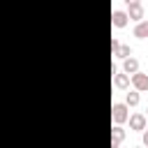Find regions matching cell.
<instances>
[{
    "instance_id": "6da1fadb",
    "label": "cell",
    "mask_w": 148,
    "mask_h": 148,
    "mask_svg": "<svg viewBox=\"0 0 148 148\" xmlns=\"http://www.w3.org/2000/svg\"><path fill=\"white\" fill-rule=\"evenodd\" d=\"M130 83H132L134 90L146 92V90H148V74H143L141 69H136L134 74H130Z\"/></svg>"
},
{
    "instance_id": "7a4b0ae2",
    "label": "cell",
    "mask_w": 148,
    "mask_h": 148,
    "mask_svg": "<svg viewBox=\"0 0 148 148\" xmlns=\"http://www.w3.org/2000/svg\"><path fill=\"white\" fill-rule=\"evenodd\" d=\"M127 109H130L127 104H113V106H111V118H113V123H118V125L127 123V116H130Z\"/></svg>"
},
{
    "instance_id": "3957f363",
    "label": "cell",
    "mask_w": 148,
    "mask_h": 148,
    "mask_svg": "<svg viewBox=\"0 0 148 148\" xmlns=\"http://www.w3.org/2000/svg\"><path fill=\"white\" fill-rule=\"evenodd\" d=\"M127 120H130V130H134V132H143L148 125L146 113H132V116H127Z\"/></svg>"
},
{
    "instance_id": "277c9868",
    "label": "cell",
    "mask_w": 148,
    "mask_h": 148,
    "mask_svg": "<svg viewBox=\"0 0 148 148\" xmlns=\"http://www.w3.org/2000/svg\"><path fill=\"white\" fill-rule=\"evenodd\" d=\"M111 23H113V28H125L127 23H130V16H127V12H120V9H116V12H111Z\"/></svg>"
},
{
    "instance_id": "5b68a950",
    "label": "cell",
    "mask_w": 148,
    "mask_h": 148,
    "mask_svg": "<svg viewBox=\"0 0 148 148\" xmlns=\"http://www.w3.org/2000/svg\"><path fill=\"white\" fill-rule=\"evenodd\" d=\"M113 86H116L118 90H127V88H130V74H127V72L120 74V72L116 69V72H113Z\"/></svg>"
},
{
    "instance_id": "8992f818",
    "label": "cell",
    "mask_w": 148,
    "mask_h": 148,
    "mask_svg": "<svg viewBox=\"0 0 148 148\" xmlns=\"http://www.w3.org/2000/svg\"><path fill=\"white\" fill-rule=\"evenodd\" d=\"M130 9H127V16H130V21H141L143 18V7H141V2H132V5H127Z\"/></svg>"
},
{
    "instance_id": "52a82bcc",
    "label": "cell",
    "mask_w": 148,
    "mask_h": 148,
    "mask_svg": "<svg viewBox=\"0 0 148 148\" xmlns=\"http://www.w3.org/2000/svg\"><path fill=\"white\" fill-rule=\"evenodd\" d=\"M123 139H125V130L116 123V125H113V130H111V148H118Z\"/></svg>"
},
{
    "instance_id": "ba28073f",
    "label": "cell",
    "mask_w": 148,
    "mask_h": 148,
    "mask_svg": "<svg viewBox=\"0 0 148 148\" xmlns=\"http://www.w3.org/2000/svg\"><path fill=\"white\" fill-rule=\"evenodd\" d=\"M134 37H136V39H148V18L136 21V25H134Z\"/></svg>"
},
{
    "instance_id": "9c48e42d",
    "label": "cell",
    "mask_w": 148,
    "mask_h": 148,
    "mask_svg": "<svg viewBox=\"0 0 148 148\" xmlns=\"http://www.w3.org/2000/svg\"><path fill=\"white\" fill-rule=\"evenodd\" d=\"M136 69H139V60H136V58H132V56H130V58H125V60H123V72L134 74Z\"/></svg>"
},
{
    "instance_id": "30bf717a",
    "label": "cell",
    "mask_w": 148,
    "mask_h": 148,
    "mask_svg": "<svg viewBox=\"0 0 148 148\" xmlns=\"http://www.w3.org/2000/svg\"><path fill=\"white\" fill-rule=\"evenodd\" d=\"M113 56H116L118 60H125V58H130V56H132V49H130L127 44H118V49L113 51Z\"/></svg>"
},
{
    "instance_id": "8fae6325",
    "label": "cell",
    "mask_w": 148,
    "mask_h": 148,
    "mask_svg": "<svg viewBox=\"0 0 148 148\" xmlns=\"http://www.w3.org/2000/svg\"><path fill=\"white\" fill-rule=\"evenodd\" d=\"M139 99H141V97H139V90H132V92L125 95V104H127V106H136Z\"/></svg>"
},
{
    "instance_id": "7c38bea8",
    "label": "cell",
    "mask_w": 148,
    "mask_h": 148,
    "mask_svg": "<svg viewBox=\"0 0 148 148\" xmlns=\"http://www.w3.org/2000/svg\"><path fill=\"white\" fill-rule=\"evenodd\" d=\"M118 44H120V42H118V39H111V53H113V51H116V49H118Z\"/></svg>"
},
{
    "instance_id": "4fadbf2b",
    "label": "cell",
    "mask_w": 148,
    "mask_h": 148,
    "mask_svg": "<svg viewBox=\"0 0 148 148\" xmlns=\"http://www.w3.org/2000/svg\"><path fill=\"white\" fill-rule=\"evenodd\" d=\"M141 141H143V146H148V130H143V139Z\"/></svg>"
},
{
    "instance_id": "5bb4252c",
    "label": "cell",
    "mask_w": 148,
    "mask_h": 148,
    "mask_svg": "<svg viewBox=\"0 0 148 148\" xmlns=\"http://www.w3.org/2000/svg\"><path fill=\"white\" fill-rule=\"evenodd\" d=\"M125 2H127V5H132V2H139V0H125Z\"/></svg>"
},
{
    "instance_id": "9a60e30c",
    "label": "cell",
    "mask_w": 148,
    "mask_h": 148,
    "mask_svg": "<svg viewBox=\"0 0 148 148\" xmlns=\"http://www.w3.org/2000/svg\"><path fill=\"white\" fill-rule=\"evenodd\" d=\"M146 111H148V109H146ZM146 118H148V113H146Z\"/></svg>"
}]
</instances>
